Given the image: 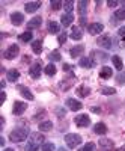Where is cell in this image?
Masks as SVG:
<instances>
[{
    "label": "cell",
    "mask_w": 125,
    "mask_h": 151,
    "mask_svg": "<svg viewBox=\"0 0 125 151\" xmlns=\"http://www.w3.org/2000/svg\"><path fill=\"white\" fill-rule=\"evenodd\" d=\"M29 136V129L27 127H17L9 133V139L12 142H23Z\"/></svg>",
    "instance_id": "cell-1"
},
{
    "label": "cell",
    "mask_w": 125,
    "mask_h": 151,
    "mask_svg": "<svg viewBox=\"0 0 125 151\" xmlns=\"http://www.w3.org/2000/svg\"><path fill=\"white\" fill-rule=\"evenodd\" d=\"M65 142L69 148H76L81 144V136L80 134H76V133H68L65 136Z\"/></svg>",
    "instance_id": "cell-2"
},
{
    "label": "cell",
    "mask_w": 125,
    "mask_h": 151,
    "mask_svg": "<svg viewBox=\"0 0 125 151\" xmlns=\"http://www.w3.org/2000/svg\"><path fill=\"white\" fill-rule=\"evenodd\" d=\"M18 53H20V47H18L17 44H11V45L5 50L3 56H5V59L12 60V59H15V58L18 56Z\"/></svg>",
    "instance_id": "cell-3"
},
{
    "label": "cell",
    "mask_w": 125,
    "mask_h": 151,
    "mask_svg": "<svg viewBox=\"0 0 125 151\" xmlns=\"http://www.w3.org/2000/svg\"><path fill=\"white\" fill-rule=\"evenodd\" d=\"M41 73H42V64H41V60H38V62H35V64L30 67L29 74H30L32 79H39L41 77Z\"/></svg>",
    "instance_id": "cell-4"
},
{
    "label": "cell",
    "mask_w": 125,
    "mask_h": 151,
    "mask_svg": "<svg viewBox=\"0 0 125 151\" xmlns=\"http://www.w3.org/2000/svg\"><path fill=\"white\" fill-rule=\"evenodd\" d=\"M74 122H76V125L77 127H81V129H84V127H87V125H91V118H89V115H77L76 116V119H74Z\"/></svg>",
    "instance_id": "cell-5"
},
{
    "label": "cell",
    "mask_w": 125,
    "mask_h": 151,
    "mask_svg": "<svg viewBox=\"0 0 125 151\" xmlns=\"http://www.w3.org/2000/svg\"><path fill=\"white\" fill-rule=\"evenodd\" d=\"M66 107L69 110H72V112H77V110H80L83 107V104L79 101V100H76V98H68L66 100Z\"/></svg>",
    "instance_id": "cell-6"
},
{
    "label": "cell",
    "mask_w": 125,
    "mask_h": 151,
    "mask_svg": "<svg viewBox=\"0 0 125 151\" xmlns=\"http://www.w3.org/2000/svg\"><path fill=\"white\" fill-rule=\"evenodd\" d=\"M103 30H104V26L101 23H92V24L87 26V32H89L91 35H99Z\"/></svg>",
    "instance_id": "cell-7"
},
{
    "label": "cell",
    "mask_w": 125,
    "mask_h": 151,
    "mask_svg": "<svg viewBox=\"0 0 125 151\" xmlns=\"http://www.w3.org/2000/svg\"><path fill=\"white\" fill-rule=\"evenodd\" d=\"M27 109V103H23V101H15L14 107H12V113L14 115H21L24 113V110Z\"/></svg>",
    "instance_id": "cell-8"
},
{
    "label": "cell",
    "mask_w": 125,
    "mask_h": 151,
    "mask_svg": "<svg viewBox=\"0 0 125 151\" xmlns=\"http://www.w3.org/2000/svg\"><path fill=\"white\" fill-rule=\"evenodd\" d=\"M98 45L99 47H104V48H110L111 47V36L110 35H103L98 38Z\"/></svg>",
    "instance_id": "cell-9"
},
{
    "label": "cell",
    "mask_w": 125,
    "mask_h": 151,
    "mask_svg": "<svg viewBox=\"0 0 125 151\" xmlns=\"http://www.w3.org/2000/svg\"><path fill=\"white\" fill-rule=\"evenodd\" d=\"M23 21H24V15L21 12H12L11 14V23L14 26H20V24H23Z\"/></svg>",
    "instance_id": "cell-10"
},
{
    "label": "cell",
    "mask_w": 125,
    "mask_h": 151,
    "mask_svg": "<svg viewBox=\"0 0 125 151\" xmlns=\"http://www.w3.org/2000/svg\"><path fill=\"white\" fill-rule=\"evenodd\" d=\"M39 8H41V2H27L24 5V11L29 12V14H33V12H36Z\"/></svg>",
    "instance_id": "cell-11"
},
{
    "label": "cell",
    "mask_w": 125,
    "mask_h": 151,
    "mask_svg": "<svg viewBox=\"0 0 125 151\" xmlns=\"http://www.w3.org/2000/svg\"><path fill=\"white\" fill-rule=\"evenodd\" d=\"M84 53V45H76V47H72L71 50H69V56L71 58H74V59H76V58H79L80 55H83Z\"/></svg>",
    "instance_id": "cell-12"
},
{
    "label": "cell",
    "mask_w": 125,
    "mask_h": 151,
    "mask_svg": "<svg viewBox=\"0 0 125 151\" xmlns=\"http://www.w3.org/2000/svg\"><path fill=\"white\" fill-rule=\"evenodd\" d=\"M44 139H45V137L41 133H30V141L29 142H32L35 145H39V144H45Z\"/></svg>",
    "instance_id": "cell-13"
},
{
    "label": "cell",
    "mask_w": 125,
    "mask_h": 151,
    "mask_svg": "<svg viewBox=\"0 0 125 151\" xmlns=\"http://www.w3.org/2000/svg\"><path fill=\"white\" fill-rule=\"evenodd\" d=\"M18 91H20V94L24 97V98H26V100H29V101H32V100L35 98L33 97V94L30 92V89H29V88H26V86H18Z\"/></svg>",
    "instance_id": "cell-14"
},
{
    "label": "cell",
    "mask_w": 125,
    "mask_h": 151,
    "mask_svg": "<svg viewBox=\"0 0 125 151\" xmlns=\"http://www.w3.org/2000/svg\"><path fill=\"white\" fill-rule=\"evenodd\" d=\"M72 20H74L72 14H64V15L60 17V23H62V26H64V27L71 26V24H72Z\"/></svg>",
    "instance_id": "cell-15"
},
{
    "label": "cell",
    "mask_w": 125,
    "mask_h": 151,
    "mask_svg": "<svg viewBox=\"0 0 125 151\" xmlns=\"http://www.w3.org/2000/svg\"><path fill=\"white\" fill-rule=\"evenodd\" d=\"M42 23V18L41 17H33L29 23H27V29H38Z\"/></svg>",
    "instance_id": "cell-16"
},
{
    "label": "cell",
    "mask_w": 125,
    "mask_h": 151,
    "mask_svg": "<svg viewBox=\"0 0 125 151\" xmlns=\"http://www.w3.org/2000/svg\"><path fill=\"white\" fill-rule=\"evenodd\" d=\"M111 76H113V70H111L110 67H103L101 70H99V77L101 79H110Z\"/></svg>",
    "instance_id": "cell-17"
},
{
    "label": "cell",
    "mask_w": 125,
    "mask_h": 151,
    "mask_svg": "<svg viewBox=\"0 0 125 151\" xmlns=\"http://www.w3.org/2000/svg\"><path fill=\"white\" fill-rule=\"evenodd\" d=\"M107 130H109V129H107V125H106L104 122H98V124H95V127H94V132H95L96 134H101V136L106 134Z\"/></svg>",
    "instance_id": "cell-18"
},
{
    "label": "cell",
    "mask_w": 125,
    "mask_h": 151,
    "mask_svg": "<svg viewBox=\"0 0 125 151\" xmlns=\"http://www.w3.org/2000/svg\"><path fill=\"white\" fill-rule=\"evenodd\" d=\"M69 36L72 38L74 41H80L81 38H83V32H81V29H80V27H72V30H71Z\"/></svg>",
    "instance_id": "cell-19"
},
{
    "label": "cell",
    "mask_w": 125,
    "mask_h": 151,
    "mask_svg": "<svg viewBox=\"0 0 125 151\" xmlns=\"http://www.w3.org/2000/svg\"><path fill=\"white\" fill-rule=\"evenodd\" d=\"M79 65L83 67V68H92V67L95 65V62H94L91 58H81V59L79 60Z\"/></svg>",
    "instance_id": "cell-20"
},
{
    "label": "cell",
    "mask_w": 125,
    "mask_h": 151,
    "mask_svg": "<svg viewBox=\"0 0 125 151\" xmlns=\"http://www.w3.org/2000/svg\"><path fill=\"white\" fill-rule=\"evenodd\" d=\"M6 79H8L9 82H17V80L20 79L18 70H9V71L6 73Z\"/></svg>",
    "instance_id": "cell-21"
},
{
    "label": "cell",
    "mask_w": 125,
    "mask_h": 151,
    "mask_svg": "<svg viewBox=\"0 0 125 151\" xmlns=\"http://www.w3.org/2000/svg\"><path fill=\"white\" fill-rule=\"evenodd\" d=\"M47 29H48V32L51 33V35H56V33H59V30H60V24L56 23V21H50L48 26H47Z\"/></svg>",
    "instance_id": "cell-22"
},
{
    "label": "cell",
    "mask_w": 125,
    "mask_h": 151,
    "mask_svg": "<svg viewBox=\"0 0 125 151\" xmlns=\"http://www.w3.org/2000/svg\"><path fill=\"white\" fill-rule=\"evenodd\" d=\"M92 60L94 59H96V60H101V62H104V60H107L109 59V56L106 55V53H103V52H95V50H94V52H92V58H91ZM95 62V60H94Z\"/></svg>",
    "instance_id": "cell-23"
},
{
    "label": "cell",
    "mask_w": 125,
    "mask_h": 151,
    "mask_svg": "<svg viewBox=\"0 0 125 151\" xmlns=\"http://www.w3.org/2000/svg\"><path fill=\"white\" fill-rule=\"evenodd\" d=\"M89 94H91V89H89L87 86L81 85V86H79V88H77V95H79V97L84 98V97H87Z\"/></svg>",
    "instance_id": "cell-24"
},
{
    "label": "cell",
    "mask_w": 125,
    "mask_h": 151,
    "mask_svg": "<svg viewBox=\"0 0 125 151\" xmlns=\"http://www.w3.org/2000/svg\"><path fill=\"white\" fill-rule=\"evenodd\" d=\"M32 50H33V53L41 55V52H42V41H41V40L33 41V42H32Z\"/></svg>",
    "instance_id": "cell-25"
},
{
    "label": "cell",
    "mask_w": 125,
    "mask_h": 151,
    "mask_svg": "<svg viewBox=\"0 0 125 151\" xmlns=\"http://www.w3.org/2000/svg\"><path fill=\"white\" fill-rule=\"evenodd\" d=\"M32 38H33L32 32L27 30V32H24V33H21V35L18 36V41H20V42H29V41H32Z\"/></svg>",
    "instance_id": "cell-26"
},
{
    "label": "cell",
    "mask_w": 125,
    "mask_h": 151,
    "mask_svg": "<svg viewBox=\"0 0 125 151\" xmlns=\"http://www.w3.org/2000/svg\"><path fill=\"white\" fill-rule=\"evenodd\" d=\"M74 80H76V79H74V74H72L71 77H68V79H66V82H65V80H64V82H60V88H62L64 91H66L68 88L74 83Z\"/></svg>",
    "instance_id": "cell-27"
},
{
    "label": "cell",
    "mask_w": 125,
    "mask_h": 151,
    "mask_svg": "<svg viewBox=\"0 0 125 151\" xmlns=\"http://www.w3.org/2000/svg\"><path fill=\"white\" fill-rule=\"evenodd\" d=\"M51 127H53V122L51 121H42L39 124V130L41 132H50V130H51Z\"/></svg>",
    "instance_id": "cell-28"
},
{
    "label": "cell",
    "mask_w": 125,
    "mask_h": 151,
    "mask_svg": "<svg viewBox=\"0 0 125 151\" xmlns=\"http://www.w3.org/2000/svg\"><path fill=\"white\" fill-rule=\"evenodd\" d=\"M111 62H113V65H115V68H116V70L122 71L124 64H122V59H121L119 56H113V58H111Z\"/></svg>",
    "instance_id": "cell-29"
},
{
    "label": "cell",
    "mask_w": 125,
    "mask_h": 151,
    "mask_svg": "<svg viewBox=\"0 0 125 151\" xmlns=\"http://www.w3.org/2000/svg\"><path fill=\"white\" fill-rule=\"evenodd\" d=\"M86 8H87V2H84V0L79 2V14L81 18H84V15H86Z\"/></svg>",
    "instance_id": "cell-30"
},
{
    "label": "cell",
    "mask_w": 125,
    "mask_h": 151,
    "mask_svg": "<svg viewBox=\"0 0 125 151\" xmlns=\"http://www.w3.org/2000/svg\"><path fill=\"white\" fill-rule=\"evenodd\" d=\"M99 147H103L104 150H111L113 148V142L110 139H99Z\"/></svg>",
    "instance_id": "cell-31"
},
{
    "label": "cell",
    "mask_w": 125,
    "mask_h": 151,
    "mask_svg": "<svg viewBox=\"0 0 125 151\" xmlns=\"http://www.w3.org/2000/svg\"><path fill=\"white\" fill-rule=\"evenodd\" d=\"M115 20H118V21H122V20H125V8H121V9H118L116 12H115Z\"/></svg>",
    "instance_id": "cell-32"
},
{
    "label": "cell",
    "mask_w": 125,
    "mask_h": 151,
    "mask_svg": "<svg viewBox=\"0 0 125 151\" xmlns=\"http://www.w3.org/2000/svg\"><path fill=\"white\" fill-rule=\"evenodd\" d=\"M44 71H45V74H47V76H54L57 70H56L54 64H48V65L44 68Z\"/></svg>",
    "instance_id": "cell-33"
},
{
    "label": "cell",
    "mask_w": 125,
    "mask_h": 151,
    "mask_svg": "<svg viewBox=\"0 0 125 151\" xmlns=\"http://www.w3.org/2000/svg\"><path fill=\"white\" fill-rule=\"evenodd\" d=\"M48 59H50V60H53V62H57V60L62 59V56H60V53L57 52V50H53V52L48 55Z\"/></svg>",
    "instance_id": "cell-34"
},
{
    "label": "cell",
    "mask_w": 125,
    "mask_h": 151,
    "mask_svg": "<svg viewBox=\"0 0 125 151\" xmlns=\"http://www.w3.org/2000/svg\"><path fill=\"white\" fill-rule=\"evenodd\" d=\"M64 9L66 11V14H72V9H74V2H71V0H66V2H64Z\"/></svg>",
    "instance_id": "cell-35"
},
{
    "label": "cell",
    "mask_w": 125,
    "mask_h": 151,
    "mask_svg": "<svg viewBox=\"0 0 125 151\" xmlns=\"http://www.w3.org/2000/svg\"><path fill=\"white\" fill-rule=\"evenodd\" d=\"M50 6H51L53 11H57L64 6V2H59V0H53V2H50Z\"/></svg>",
    "instance_id": "cell-36"
},
{
    "label": "cell",
    "mask_w": 125,
    "mask_h": 151,
    "mask_svg": "<svg viewBox=\"0 0 125 151\" xmlns=\"http://www.w3.org/2000/svg\"><path fill=\"white\" fill-rule=\"evenodd\" d=\"M42 151H56V147L51 142H45L42 144Z\"/></svg>",
    "instance_id": "cell-37"
},
{
    "label": "cell",
    "mask_w": 125,
    "mask_h": 151,
    "mask_svg": "<svg viewBox=\"0 0 125 151\" xmlns=\"http://www.w3.org/2000/svg\"><path fill=\"white\" fill-rule=\"evenodd\" d=\"M24 151H39V148H38V145H35L32 142H27V145L24 147Z\"/></svg>",
    "instance_id": "cell-38"
},
{
    "label": "cell",
    "mask_w": 125,
    "mask_h": 151,
    "mask_svg": "<svg viewBox=\"0 0 125 151\" xmlns=\"http://www.w3.org/2000/svg\"><path fill=\"white\" fill-rule=\"evenodd\" d=\"M116 91H115V88H101V94L104 95H113Z\"/></svg>",
    "instance_id": "cell-39"
},
{
    "label": "cell",
    "mask_w": 125,
    "mask_h": 151,
    "mask_svg": "<svg viewBox=\"0 0 125 151\" xmlns=\"http://www.w3.org/2000/svg\"><path fill=\"white\" fill-rule=\"evenodd\" d=\"M66 38H68L66 32H60L59 36H57V42H59V44H64V42L66 41Z\"/></svg>",
    "instance_id": "cell-40"
},
{
    "label": "cell",
    "mask_w": 125,
    "mask_h": 151,
    "mask_svg": "<svg viewBox=\"0 0 125 151\" xmlns=\"http://www.w3.org/2000/svg\"><path fill=\"white\" fill-rule=\"evenodd\" d=\"M95 150V144H92V142H89V144H86L80 151H94Z\"/></svg>",
    "instance_id": "cell-41"
},
{
    "label": "cell",
    "mask_w": 125,
    "mask_h": 151,
    "mask_svg": "<svg viewBox=\"0 0 125 151\" xmlns=\"http://www.w3.org/2000/svg\"><path fill=\"white\" fill-rule=\"evenodd\" d=\"M118 33H119V36H121V38H124V40H125V26H124V27H121V29L118 30Z\"/></svg>",
    "instance_id": "cell-42"
},
{
    "label": "cell",
    "mask_w": 125,
    "mask_h": 151,
    "mask_svg": "<svg viewBox=\"0 0 125 151\" xmlns=\"http://www.w3.org/2000/svg\"><path fill=\"white\" fill-rule=\"evenodd\" d=\"M107 5H109L110 8H115L116 5H119V2H116V0H110V2H107Z\"/></svg>",
    "instance_id": "cell-43"
},
{
    "label": "cell",
    "mask_w": 125,
    "mask_h": 151,
    "mask_svg": "<svg viewBox=\"0 0 125 151\" xmlns=\"http://www.w3.org/2000/svg\"><path fill=\"white\" fill-rule=\"evenodd\" d=\"M57 113H59V118H62V116H65V109H57Z\"/></svg>",
    "instance_id": "cell-44"
},
{
    "label": "cell",
    "mask_w": 125,
    "mask_h": 151,
    "mask_svg": "<svg viewBox=\"0 0 125 151\" xmlns=\"http://www.w3.org/2000/svg\"><path fill=\"white\" fill-rule=\"evenodd\" d=\"M118 83H119V85H122V83H124V76H121V74L118 76Z\"/></svg>",
    "instance_id": "cell-45"
},
{
    "label": "cell",
    "mask_w": 125,
    "mask_h": 151,
    "mask_svg": "<svg viewBox=\"0 0 125 151\" xmlns=\"http://www.w3.org/2000/svg\"><path fill=\"white\" fill-rule=\"evenodd\" d=\"M64 70H65V71H69V70H71V65H69V64H64Z\"/></svg>",
    "instance_id": "cell-46"
},
{
    "label": "cell",
    "mask_w": 125,
    "mask_h": 151,
    "mask_svg": "<svg viewBox=\"0 0 125 151\" xmlns=\"http://www.w3.org/2000/svg\"><path fill=\"white\" fill-rule=\"evenodd\" d=\"M113 151H125V145H122V147H119V148H116Z\"/></svg>",
    "instance_id": "cell-47"
},
{
    "label": "cell",
    "mask_w": 125,
    "mask_h": 151,
    "mask_svg": "<svg viewBox=\"0 0 125 151\" xmlns=\"http://www.w3.org/2000/svg\"><path fill=\"white\" fill-rule=\"evenodd\" d=\"M5 100H6V92L3 91V92H2V101H5Z\"/></svg>",
    "instance_id": "cell-48"
},
{
    "label": "cell",
    "mask_w": 125,
    "mask_h": 151,
    "mask_svg": "<svg viewBox=\"0 0 125 151\" xmlns=\"http://www.w3.org/2000/svg\"><path fill=\"white\" fill-rule=\"evenodd\" d=\"M0 144H2V147H5V139L3 137H0Z\"/></svg>",
    "instance_id": "cell-49"
},
{
    "label": "cell",
    "mask_w": 125,
    "mask_h": 151,
    "mask_svg": "<svg viewBox=\"0 0 125 151\" xmlns=\"http://www.w3.org/2000/svg\"><path fill=\"white\" fill-rule=\"evenodd\" d=\"M3 151H15V150H14V148H5Z\"/></svg>",
    "instance_id": "cell-50"
},
{
    "label": "cell",
    "mask_w": 125,
    "mask_h": 151,
    "mask_svg": "<svg viewBox=\"0 0 125 151\" xmlns=\"http://www.w3.org/2000/svg\"><path fill=\"white\" fill-rule=\"evenodd\" d=\"M57 151H68V150H65V148H59Z\"/></svg>",
    "instance_id": "cell-51"
}]
</instances>
